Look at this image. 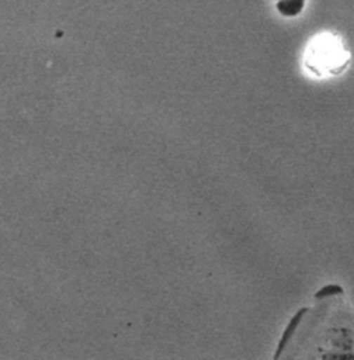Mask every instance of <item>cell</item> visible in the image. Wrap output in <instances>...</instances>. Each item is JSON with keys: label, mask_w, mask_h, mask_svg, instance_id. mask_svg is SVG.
Segmentation results:
<instances>
[{"label": "cell", "mask_w": 354, "mask_h": 360, "mask_svg": "<svg viewBox=\"0 0 354 360\" xmlns=\"http://www.w3.org/2000/svg\"><path fill=\"white\" fill-rule=\"evenodd\" d=\"M342 60V49L334 41L329 39L322 41L314 47L311 54V67L314 68H325L331 70Z\"/></svg>", "instance_id": "cell-1"}, {"label": "cell", "mask_w": 354, "mask_h": 360, "mask_svg": "<svg viewBox=\"0 0 354 360\" xmlns=\"http://www.w3.org/2000/svg\"><path fill=\"white\" fill-rule=\"evenodd\" d=\"M277 13L285 18L301 15L308 4V0H273Z\"/></svg>", "instance_id": "cell-2"}, {"label": "cell", "mask_w": 354, "mask_h": 360, "mask_svg": "<svg viewBox=\"0 0 354 360\" xmlns=\"http://www.w3.org/2000/svg\"><path fill=\"white\" fill-rule=\"evenodd\" d=\"M308 312V309H302L301 312H298L295 317L292 319V321L289 323V326L287 327V330H285V333H284V335H282V338H281V342H280V347H278V349H277V354H275V359L277 358H280V355H281V352H282V349L285 348V345H287V342L289 341V338H291V335L295 333V328L298 327V324L301 323V320H302V317L303 315Z\"/></svg>", "instance_id": "cell-3"}, {"label": "cell", "mask_w": 354, "mask_h": 360, "mask_svg": "<svg viewBox=\"0 0 354 360\" xmlns=\"http://www.w3.org/2000/svg\"><path fill=\"white\" fill-rule=\"evenodd\" d=\"M342 292H343V290L339 285H328L324 290L318 291L315 297L317 298H325V297H332L335 294H342Z\"/></svg>", "instance_id": "cell-4"}]
</instances>
